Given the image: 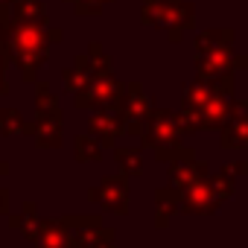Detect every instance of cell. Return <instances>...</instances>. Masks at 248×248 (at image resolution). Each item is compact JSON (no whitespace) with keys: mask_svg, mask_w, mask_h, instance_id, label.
Returning <instances> with one entry per match:
<instances>
[{"mask_svg":"<svg viewBox=\"0 0 248 248\" xmlns=\"http://www.w3.org/2000/svg\"><path fill=\"white\" fill-rule=\"evenodd\" d=\"M9 6H12V0H0V15H9Z\"/></svg>","mask_w":248,"mask_h":248,"instance_id":"cell-26","label":"cell"},{"mask_svg":"<svg viewBox=\"0 0 248 248\" xmlns=\"http://www.w3.org/2000/svg\"><path fill=\"white\" fill-rule=\"evenodd\" d=\"M67 3H73V9L79 15H99L105 3H111V0H67Z\"/></svg>","mask_w":248,"mask_h":248,"instance_id":"cell-23","label":"cell"},{"mask_svg":"<svg viewBox=\"0 0 248 248\" xmlns=\"http://www.w3.org/2000/svg\"><path fill=\"white\" fill-rule=\"evenodd\" d=\"M30 135L35 138L38 149H59L64 140V120L59 108V96L47 88H35V123L30 126Z\"/></svg>","mask_w":248,"mask_h":248,"instance_id":"cell-5","label":"cell"},{"mask_svg":"<svg viewBox=\"0 0 248 248\" xmlns=\"http://www.w3.org/2000/svg\"><path fill=\"white\" fill-rule=\"evenodd\" d=\"M114 158H117V167H120V175L123 178H135V175L143 172V155H140V149L117 146L114 149Z\"/></svg>","mask_w":248,"mask_h":248,"instance_id":"cell-18","label":"cell"},{"mask_svg":"<svg viewBox=\"0 0 248 248\" xmlns=\"http://www.w3.org/2000/svg\"><path fill=\"white\" fill-rule=\"evenodd\" d=\"M225 47H233V30H207L196 38V53H210Z\"/></svg>","mask_w":248,"mask_h":248,"instance_id":"cell-20","label":"cell"},{"mask_svg":"<svg viewBox=\"0 0 248 248\" xmlns=\"http://www.w3.org/2000/svg\"><path fill=\"white\" fill-rule=\"evenodd\" d=\"M9 213V190L0 187V216H6Z\"/></svg>","mask_w":248,"mask_h":248,"instance_id":"cell-24","label":"cell"},{"mask_svg":"<svg viewBox=\"0 0 248 248\" xmlns=\"http://www.w3.org/2000/svg\"><path fill=\"white\" fill-rule=\"evenodd\" d=\"M207 172H210V170H207L204 161H196L190 149H181V152L170 161V187L181 193L184 187H190V184L207 178Z\"/></svg>","mask_w":248,"mask_h":248,"instance_id":"cell-11","label":"cell"},{"mask_svg":"<svg viewBox=\"0 0 248 248\" xmlns=\"http://www.w3.org/2000/svg\"><path fill=\"white\" fill-rule=\"evenodd\" d=\"M70 228V248H114V231L102 228L99 216H64Z\"/></svg>","mask_w":248,"mask_h":248,"instance_id":"cell-7","label":"cell"},{"mask_svg":"<svg viewBox=\"0 0 248 248\" xmlns=\"http://www.w3.org/2000/svg\"><path fill=\"white\" fill-rule=\"evenodd\" d=\"M88 135L105 149V146H114L117 143V138L123 135V129H120V117H117V111L114 108H105V111H93L91 114V126H88Z\"/></svg>","mask_w":248,"mask_h":248,"instance_id":"cell-13","label":"cell"},{"mask_svg":"<svg viewBox=\"0 0 248 248\" xmlns=\"http://www.w3.org/2000/svg\"><path fill=\"white\" fill-rule=\"evenodd\" d=\"M0 135H30V123L15 108H0Z\"/></svg>","mask_w":248,"mask_h":248,"instance_id":"cell-21","label":"cell"},{"mask_svg":"<svg viewBox=\"0 0 248 248\" xmlns=\"http://www.w3.org/2000/svg\"><path fill=\"white\" fill-rule=\"evenodd\" d=\"M32 242H35V248H70L67 219H41Z\"/></svg>","mask_w":248,"mask_h":248,"instance_id":"cell-14","label":"cell"},{"mask_svg":"<svg viewBox=\"0 0 248 248\" xmlns=\"http://www.w3.org/2000/svg\"><path fill=\"white\" fill-rule=\"evenodd\" d=\"M181 138L184 135V126L175 111H161L155 108L146 120H143V129H140V140L146 149H155V155L161 161H172L184 146H181Z\"/></svg>","mask_w":248,"mask_h":248,"instance_id":"cell-3","label":"cell"},{"mask_svg":"<svg viewBox=\"0 0 248 248\" xmlns=\"http://www.w3.org/2000/svg\"><path fill=\"white\" fill-rule=\"evenodd\" d=\"M3 67H6V59H3V53H0V96L9 91V88H6V79H3Z\"/></svg>","mask_w":248,"mask_h":248,"instance_id":"cell-25","label":"cell"},{"mask_svg":"<svg viewBox=\"0 0 248 248\" xmlns=\"http://www.w3.org/2000/svg\"><path fill=\"white\" fill-rule=\"evenodd\" d=\"M38 225H41V219H38V213H35V204H24V210L21 213H12L9 216V228L12 231H18L24 239H35V233H38Z\"/></svg>","mask_w":248,"mask_h":248,"instance_id":"cell-16","label":"cell"},{"mask_svg":"<svg viewBox=\"0 0 248 248\" xmlns=\"http://www.w3.org/2000/svg\"><path fill=\"white\" fill-rule=\"evenodd\" d=\"M155 207H158V228H167L170 219L178 213V190L161 187V190L155 193Z\"/></svg>","mask_w":248,"mask_h":248,"instance_id":"cell-19","label":"cell"},{"mask_svg":"<svg viewBox=\"0 0 248 248\" xmlns=\"http://www.w3.org/2000/svg\"><path fill=\"white\" fill-rule=\"evenodd\" d=\"M248 102L245 99H233V111L228 117V123L222 126V146L225 149H245L248 146V117H245Z\"/></svg>","mask_w":248,"mask_h":248,"instance_id":"cell-12","label":"cell"},{"mask_svg":"<svg viewBox=\"0 0 248 248\" xmlns=\"http://www.w3.org/2000/svg\"><path fill=\"white\" fill-rule=\"evenodd\" d=\"M248 64L245 56L233 53V47H225V50H210V53H196V76L204 79V82H213L225 73H233V70H242Z\"/></svg>","mask_w":248,"mask_h":248,"instance_id":"cell-8","label":"cell"},{"mask_svg":"<svg viewBox=\"0 0 248 248\" xmlns=\"http://www.w3.org/2000/svg\"><path fill=\"white\" fill-rule=\"evenodd\" d=\"M6 172H9V164H6V161H0V175H6Z\"/></svg>","mask_w":248,"mask_h":248,"instance_id":"cell-27","label":"cell"},{"mask_svg":"<svg viewBox=\"0 0 248 248\" xmlns=\"http://www.w3.org/2000/svg\"><path fill=\"white\" fill-rule=\"evenodd\" d=\"M140 21L164 30L170 41H181V35L196 24V9L187 0H143Z\"/></svg>","mask_w":248,"mask_h":248,"instance_id":"cell-4","label":"cell"},{"mask_svg":"<svg viewBox=\"0 0 248 248\" xmlns=\"http://www.w3.org/2000/svg\"><path fill=\"white\" fill-rule=\"evenodd\" d=\"M88 196L93 202H99L105 210L117 213V216H126L129 213V178H123L120 172L117 175H105L99 181V187H93Z\"/></svg>","mask_w":248,"mask_h":248,"instance_id":"cell-9","label":"cell"},{"mask_svg":"<svg viewBox=\"0 0 248 248\" xmlns=\"http://www.w3.org/2000/svg\"><path fill=\"white\" fill-rule=\"evenodd\" d=\"M88 79H91V59L82 53V56H76L73 64L64 70V88H67L70 93H76V91H82V88L88 85Z\"/></svg>","mask_w":248,"mask_h":248,"instance_id":"cell-17","label":"cell"},{"mask_svg":"<svg viewBox=\"0 0 248 248\" xmlns=\"http://www.w3.org/2000/svg\"><path fill=\"white\" fill-rule=\"evenodd\" d=\"M9 21H21V24H35V27H50L47 9L41 0H12L9 6Z\"/></svg>","mask_w":248,"mask_h":248,"instance_id":"cell-15","label":"cell"},{"mask_svg":"<svg viewBox=\"0 0 248 248\" xmlns=\"http://www.w3.org/2000/svg\"><path fill=\"white\" fill-rule=\"evenodd\" d=\"M64 32L56 27H35V24H21V21H6L0 32V53L6 62H15L21 76L27 82H35L38 70L50 59V47L62 41Z\"/></svg>","mask_w":248,"mask_h":248,"instance_id":"cell-1","label":"cell"},{"mask_svg":"<svg viewBox=\"0 0 248 248\" xmlns=\"http://www.w3.org/2000/svg\"><path fill=\"white\" fill-rule=\"evenodd\" d=\"M73 146H76V158H79V161H99V158H102V146H99L91 135H79Z\"/></svg>","mask_w":248,"mask_h":248,"instance_id":"cell-22","label":"cell"},{"mask_svg":"<svg viewBox=\"0 0 248 248\" xmlns=\"http://www.w3.org/2000/svg\"><path fill=\"white\" fill-rule=\"evenodd\" d=\"M114 111L120 117L123 135H140L143 120L155 111V102L146 96V91L138 82H132V85H120V96H117Z\"/></svg>","mask_w":248,"mask_h":248,"instance_id":"cell-6","label":"cell"},{"mask_svg":"<svg viewBox=\"0 0 248 248\" xmlns=\"http://www.w3.org/2000/svg\"><path fill=\"white\" fill-rule=\"evenodd\" d=\"M91 59V79L82 91H76V108L82 111H105L117 105L120 96V82L114 79V67H111V56L102 53V44L93 41L85 53Z\"/></svg>","mask_w":248,"mask_h":248,"instance_id":"cell-2","label":"cell"},{"mask_svg":"<svg viewBox=\"0 0 248 248\" xmlns=\"http://www.w3.org/2000/svg\"><path fill=\"white\" fill-rule=\"evenodd\" d=\"M219 207H222V202H219L210 178H202V181H196V184H190V187H184L178 193V210L181 213H204V216H210Z\"/></svg>","mask_w":248,"mask_h":248,"instance_id":"cell-10","label":"cell"}]
</instances>
